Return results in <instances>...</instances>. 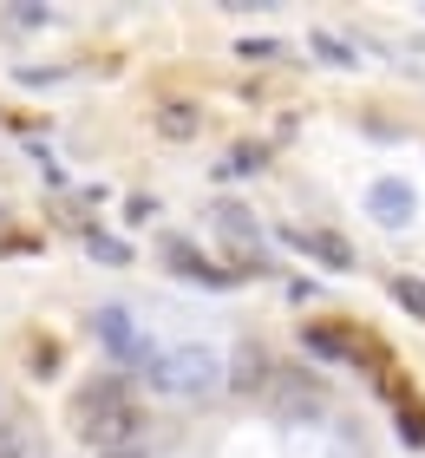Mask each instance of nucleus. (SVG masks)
<instances>
[{"label": "nucleus", "instance_id": "nucleus-14", "mask_svg": "<svg viewBox=\"0 0 425 458\" xmlns=\"http://www.w3.org/2000/svg\"><path fill=\"white\" fill-rule=\"evenodd\" d=\"M85 249H92L98 262H132V249H124V242H112L105 229H85Z\"/></svg>", "mask_w": 425, "mask_h": 458}, {"label": "nucleus", "instance_id": "nucleus-3", "mask_svg": "<svg viewBox=\"0 0 425 458\" xmlns=\"http://www.w3.org/2000/svg\"><path fill=\"white\" fill-rule=\"evenodd\" d=\"M138 432H144L138 406H112V412H98V420H85V426H79V439H85V445H98V452H118V445H138Z\"/></svg>", "mask_w": 425, "mask_h": 458}, {"label": "nucleus", "instance_id": "nucleus-10", "mask_svg": "<svg viewBox=\"0 0 425 458\" xmlns=\"http://www.w3.org/2000/svg\"><path fill=\"white\" fill-rule=\"evenodd\" d=\"M197 131H203V112L197 106H183V98H164V106H157V138L183 144V138H197Z\"/></svg>", "mask_w": 425, "mask_h": 458}, {"label": "nucleus", "instance_id": "nucleus-9", "mask_svg": "<svg viewBox=\"0 0 425 458\" xmlns=\"http://www.w3.org/2000/svg\"><path fill=\"white\" fill-rule=\"evenodd\" d=\"M302 347L314 353V360H347L353 353V335L340 321H314V327H302Z\"/></svg>", "mask_w": 425, "mask_h": 458}, {"label": "nucleus", "instance_id": "nucleus-15", "mask_svg": "<svg viewBox=\"0 0 425 458\" xmlns=\"http://www.w3.org/2000/svg\"><path fill=\"white\" fill-rule=\"evenodd\" d=\"M314 53H321V59H327V66H353V47H347V39H334L327 27H321V33H314Z\"/></svg>", "mask_w": 425, "mask_h": 458}, {"label": "nucleus", "instance_id": "nucleus-1", "mask_svg": "<svg viewBox=\"0 0 425 458\" xmlns=\"http://www.w3.org/2000/svg\"><path fill=\"white\" fill-rule=\"evenodd\" d=\"M151 386L164 400H209V393L223 386V360L209 353L203 341H183V347H157L151 353Z\"/></svg>", "mask_w": 425, "mask_h": 458}, {"label": "nucleus", "instance_id": "nucleus-7", "mask_svg": "<svg viewBox=\"0 0 425 458\" xmlns=\"http://www.w3.org/2000/svg\"><path fill=\"white\" fill-rule=\"evenodd\" d=\"M282 242L308 249V256H314V262H327V268H353V249H347V242H334L327 229H282Z\"/></svg>", "mask_w": 425, "mask_h": 458}, {"label": "nucleus", "instance_id": "nucleus-19", "mask_svg": "<svg viewBox=\"0 0 425 458\" xmlns=\"http://www.w3.org/2000/svg\"><path fill=\"white\" fill-rule=\"evenodd\" d=\"M98 458H144V445H118V452H98Z\"/></svg>", "mask_w": 425, "mask_h": 458}, {"label": "nucleus", "instance_id": "nucleus-12", "mask_svg": "<svg viewBox=\"0 0 425 458\" xmlns=\"http://www.w3.org/2000/svg\"><path fill=\"white\" fill-rule=\"evenodd\" d=\"M387 288H393V301H399V308H406V315H412V321H425V282H419V276H393Z\"/></svg>", "mask_w": 425, "mask_h": 458}, {"label": "nucleus", "instance_id": "nucleus-17", "mask_svg": "<svg viewBox=\"0 0 425 458\" xmlns=\"http://www.w3.org/2000/svg\"><path fill=\"white\" fill-rule=\"evenodd\" d=\"M0 458H27V439H20L13 426H0Z\"/></svg>", "mask_w": 425, "mask_h": 458}, {"label": "nucleus", "instance_id": "nucleus-13", "mask_svg": "<svg viewBox=\"0 0 425 458\" xmlns=\"http://www.w3.org/2000/svg\"><path fill=\"white\" fill-rule=\"evenodd\" d=\"M282 393H288V406H294V412H321V386L302 380V373H282Z\"/></svg>", "mask_w": 425, "mask_h": 458}, {"label": "nucleus", "instance_id": "nucleus-8", "mask_svg": "<svg viewBox=\"0 0 425 458\" xmlns=\"http://www.w3.org/2000/svg\"><path fill=\"white\" fill-rule=\"evenodd\" d=\"M367 210H373L379 223H393V229H399V223H412L419 203H412L406 183H393V177H387V183H373V191H367Z\"/></svg>", "mask_w": 425, "mask_h": 458}, {"label": "nucleus", "instance_id": "nucleus-16", "mask_svg": "<svg viewBox=\"0 0 425 458\" xmlns=\"http://www.w3.org/2000/svg\"><path fill=\"white\" fill-rule=\"evenodd\" d=\"M53 20V7H7V27H20V33H39Z\"/></svg>", "mask_w": 425, "mask_h": 458}, {"label": "nucleus", "instance_id": "nucleus-11", "mask_svg": "<svg viewBox=\"0 0 425 458\" xmlns=\"http://www.w3.org/2000/svg\"><path fill=\"white\" fill-rule=\"evenodd\" d=\"M217 223L229 229V242L249 249V262H255V216L242 210V203H217Z\"/></svg>", "mask_w": 425, "mask_h": 458}, {"label": "nucleus", "instance_id": "nucleus-6", "mask_svg": "<svg viewBox=\"0 0 425 458\" xmlns=\"http://www.w3.org/2000/svg\"><path fill=\"white\" fill-rule=\"evenodd\" d=\"M229 380H236V393H268V386H275L268 353L255 347V341H242V347H236V360H229Z\"/></svg>", "mask_w": 425, "mask_h": 458}, {"label": "nucleus", "instance_id": "nucleus-5", "mask_svg": "<svg viewBox=\"0 0 425 458\" xmlns=\"http://www.w3.org/2000/svg\"><path fill=\"white\" fill-rule=\"evenodd\" d=\"M164 262L177 268V276H190V282H203V288H229V268H217V262H203L197 249H190V242H177V236L164 242Z\"/></svg>", "mask_w": 425, "mask_h": 458}, {"label": "nucleus", "instance_id": "nucleus-2", "mask_svg": "<svg viewBox=\"0 0 425 458\" xmlns=\"http://www.w3.org/2000/svg\"><path fill=\"white\" fill-rule=\"evenodd\" d=\"M92 327H98V341H105V353H112V360H124V367H151V341H144L138 335V321L132 315H124V308H98V315H92Z\"/></svg>", "mask_w": 425, "mask_h": 458}, {"label": "nucleus", "instance_id": "nucleus-4", "mask_svg": "<svg viewBox=\"0 0 425 458\" xmlns=\"http://www.w3.org/2000/svg\"><path fill=\"white\" fill-rule=\"evenodd\" d=\"M112 406H132V386H124L118 373H98V380H85V386L72 393V426L98 420V412H112Z\"/></svg>", "mask_w": 425, "mask_h": 458}, {"label": "nucleus", "instance_id": "nucleus-18", "mask_svg": "<svg viewBox=\"0 0 425 458\" xmlns=\"http://www.w3.org/2000/svg\"><path fill=\"white\" fill-rule=\"evenodd\" d=\"M255 164H262V151H255V144H242V151L229 157V177H236V171H255Z\"/></svg>", "mask_w": 425, "mask_h": 458}]
</instances>
